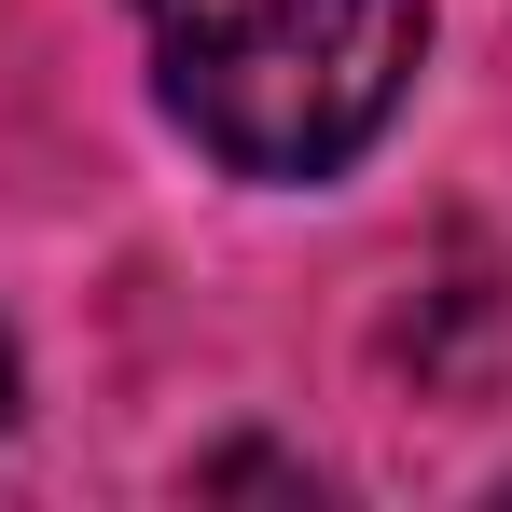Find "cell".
Instances as JSON below:
<instances>
[{"instance_id": "obj_2", "label": "cell", "mask_w": 512, "mask_h": 512, "mask_svg": "<svg viewBox=\"0 0 512 512\" xmlns=\"http://www.w3.org/2000/svg\"><path fill=\"white\" fill-rule=\"evenodd\" d=\"M0 443H14V346H0Z\"/></svg>"}, {"instance_id": "obj_1", "label": "cell", "mask_w": 512, "mask_h": 512, "mask_svg": "<svg viewBox=\"0 0 512 512\" xmlns=\"http://www.w3.org/2000/svg\"><path fill=\"white\" fill-rule=\"evenodd\" d=\"M153 84L236 180H333L429 70V0H139Z\"/></svg>"}]
</instances>
